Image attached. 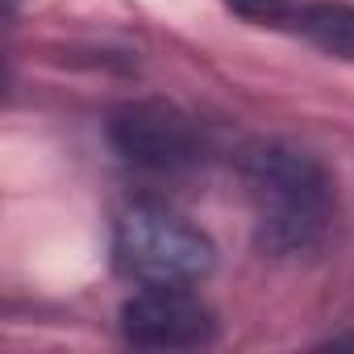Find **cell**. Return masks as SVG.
I'll use <instances>...</instances> for the list:
<instances>
[{
	"instance_id": "1",
	"label": "cell",
	"mask_w": 354,
	"mask_h": 354,
	"mask_svg": "<svg viewBox=\"0 0 354 354\" xmlns=\"http://www.w3.org/2000/svg\"><path fill=\"white\" fill-rule=\"evenodd\" d=\"M254 213V246L271 259L317 254L333 225V184L325 167L296 146H254L242 162Z\"/></svg>"
},
{
	"instance_id": "2",
	"label": "cell",
	"mask_w": 354,
	"mask_h": 354,
	"mask_svg": "<svg viewBox=\"0 0 354 354\" xmlns=\"http://www.w3.org/2000/svg\"><path fill=\"white\" fill-rule=\"evenodd\" d=\"M113 267L138 288H188L217 267V246L175 209L138 201L113 225Z\"/></svg>"
},
{
	"instance_id": "3",
	"label": "cell",
	"mask_w": 354,
	"mask_h": 354,
	"mask_svg": "<svg viewBox=\"0 0 354 354\" xmlns=\"http://www.w3.org/2000/svg\"><path fill=\"white\" fill-rule=\"evenodd\" d=\"M109 146L125 162L154 171V175L188 171L205 158V133L196 117H188L184 109H175L167 100L121 104L109 117Z\"/></svg>"
},
{
	"instance_id": "4",
	"label": "cell",
	"mask_w": 354,
	"mask_h": 354,
	"mask_svg": "<svg viewBox=\"0 0 354 354\" xmlns=\"http://www.w3.org/2000/svg\"><path fill=\"white\" fill-rule=\"evenodd\" d=\"M121 337L142 350H201L217 337V317L188 288H142L121 304Z\"/></svg>"
},
{
	"instance_id": "5",
	"label": "cell",
	"mask_w": 354,
	"mask_h": 354,
	"mask_svg": "<svg viewBox=\"0 0 354 354\" xmlns=\"http://www.w3.org/2000/svg\"><path fill=\"white\" fill-rule=\"evenodd\" d=\"M296 30L325 55L354 63V5L346 0H313L292 13Z\"/></svg>"
},
{
	"instance_id": "6",
	"label": "cell",
	"mask_w": 354,
	"mask_h": 354,
	"mask_svg": "<svg viewBox=\"0 0 354 354\" xmlns=\"http://www.w3.org/2000/svg\"><path fill=\"white\" fill-rule=\"evenodd\" d=\"M225 5H230V13H238L246 21H279L288 13L283 0H225Z\"/></svg>"
}]
</instances>
